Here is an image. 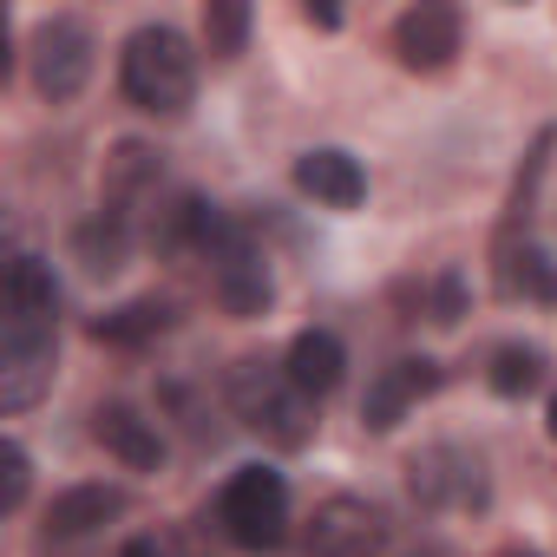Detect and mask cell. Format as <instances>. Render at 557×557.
I'll return each mask as SVG.
<instances>
[{"label": "cell", "mask_w": 557, "mask_h": 557, "mask_svg": "<svg viewBox=\"0 0 557 557\" xmlns=\"http://www.w3.org/2000/svg\"><path fill=\"white\" fill-rule=\"evenodd\" d=\"M119 86H125V99L138 112L177 119L190 106V92H197V53H190V40L177 27H164V21L138 27L125 40V53H119Z\"/></svg>", "instance_id": "1"}, {"label": "cell", "mask_w": 557, "mask_h": 557, "mask_svg": "<svg viewBox=\"0 0 557 557\" xmlns=\"http://www.w3.org/2000/svg\"><path fill=\"white\" fill-rule=\"evenodd\" d=\"M230 407H236V420L249 433H262L283 453H302L315 440V400L269 361H236L230 368Z\"/></svg>", "instance_id": "2"}, {"label": "cell", "mask_w": 557, "mask_h": 557, "mask_svg": "<svg viewBox=\"0 0 557 557\" xmlns=\"http://www.w3.org/2000/svg\"><path fill=\"white\" fill-rule=\"evenodd\" d=\"M216 524L243 550H275L289 537V485H283V472H269V466L230 472L223 492H216Z\"/></svg>", "instance_id": "3"}, {"label": "cell", "mask_w": 557, "mask_h": 557, "mask_svg": "<svg viewBox=\"0 0 557 557\" xmlns=\"http://www.w3.org/2000/svg\"><path fill=\"white\" fill-rule=\"evenodd\" d=\"M407 492L426 511H472V505H485V466H479V453L440 440L407 459Z\"/></svg>", "instance_id": "4"}, {"label": "cell", "mask_w": 557, "mask_h": 557, "mask_svg": "<svg viewBox=\"0 0 557 557\" xmlns=\"http://www.w3.org/2000/svg\"><path fill=\"white\" fill-rule=\"evenodd\" d=\"M210 275H216V302L230 309V315H262L269 309V262H262V249H256V236L236 223V216H223V230H216V243H210Z\"/></svg>", "instance_id": "5"}, {"label": "cell", "mask_w": 557, "mask_h": 557, "mask_svg": "<svg viewBox=\"0 0 557 557\" xmlns=\"http://www.w3.org/2000/svg\"><path fill=\"white\" fill-rule=\"evenodd\" d=\"M86 79H92V27L73 21V14L40 21L34 27V86H40V99L66 106V99L86 92Z\"/></svg>", "instance_id": "6"}, {"label": "cell", "mask_w": 557, "mask_h": 557, "mask_svg": "<svg viewBox=\"0 0 557 557\" xmlns=\"http://www.w3.org/2000/svg\"><path fill=\"white\" fill-rule=\"evenodd\" d=\"M53 387V322H8L0 315V407L27 413Z\"/></svg>", "instance_id": "7"}, {"label": "cell", "mask_w": 557, "mask_h": 557, "mask_svg": "<svg viewBox=\"0 0 557 557\" xmlns=\"http://www.w3.org/2000/svg\"><path fill=\"white\" fill-rule=\"evenodd\" d=\"M309 557H381L387 550V511L368 505V498H322L315 518H309Z\"/></svg>", "instance_id": "8"}, {"label": "cell", "mask_w": 557, "mask_h": 557, "mask_svg": "<svg viewBox=\"0 0 557 557\" xmlns=\"http://www.w3.org/2000/svg\"><path fill=\"white\" fill-rule=\"evenodd\" d=\"M433 387H440V361H426V355L387 361V368L368 381V394H361V426H368V433H394Z\"/></svg>", "instance_id": "9"}, {"label": "cell", "mask_w": 557, "mask_h": 557, "mask_svg": "<svg viewBox=\"0 0 557 557\" xmlns=\"http://www.w3.org/2000/svg\"><path fill=\"white\" fill-rule=\"evenodd\" d=\"M394 53L407 73H446L453 53H459V8L446 0H420L394 21Z\"/></svg>", "instance_id": "10"}, {"label": "cell", "mask_w": 557, "mask_h": 557, "mask_svg": "<svg viewBox=\"0 0 557 557\" xmlns=\"http://www.w3.org/2000/svg\"><path fill=\"white\" fill-rule=\"evenodd\" d=\"M92 440H99L119 466H132V472H158V466H164L158 420H145V413L125 407V400H106V407L92 413Z\"/></svg>", "instance_id": "11"}, {"label": "cell", "mask_w": 557, "mask_h": 557, "mask_svg": "<svg viewBox=\"0 0 557 557\" xmlns=\"http://www.w3.org/2000/svg\"><path fill=\"white\" fill-rule=\"evenodd\" d=\"M296 190L315 197V203H329V210H355V203L368 197V171H361L348 151L322 145V151H302V158H296Z\"/></svg>", "instance_id": "12"}, {"label": "cell", "mask_w": 557, "mask_h": 557, "mask_svg": "<svg viewBox=\"0 0 557 557\" xmlns=\"http://www.w3.org/2000/svg\"><path fill=\"white\" fill-rule=\"evenodd\" d=\"M283 374H289L309 400L335 394L342 374H348V348H342V335H335V329H302V335L289 342V355H283Z\"/></svg>", "instance_id": "13"}, {"label": "cell", "mask_w": 557, "mask_h": 557, "mask_svg": "<svg viewBox=\"0 0 557 557\" xmlns=\"http://www.w3.org/2000/svg\"><path fill=\"white\" fill-rule=\"evenodd\" d=\"M53 309H60L53 269L40 256H14L8 275H0V315L8 322H53Z\"/></svg>", "instance_id": "14"}, {"label": "cell", "mask_w": 557, "mask_h": 557, "mask_svg": "<svg viewBox=\"0 0 557 557\" xmlns=\"http://www.w3.org/2000/svg\"><path fill=\"white\" fill-rule=\"evenodd\" d=\"M119 511H125V492L119 485H66L47 505V537H86V531L112 524Z\"/></svg>", "instance_id": "15"}, {"label": "cell", "mask_w": 557, "mask_h": 557, "mask_svg": "<svg viewBox=\"0 0 557 557\" xmlns=\"http://www.w3.org/2000/svg\"><path fill=\"white\" fill-rule=\"evenodd\" d=\"M498 289L557 309V256L537 249V243H524V249L518 243H498Z\"/></svg>", "instance_id": "16"}, {"label": "cell", "mask_w": 557, "mask_h": 557, "mask_svg": "<svg viewBox=\"0 0 557 557\" xmlns=\"http://www.w3.org/2000/svg\"><path fill=\"white\" fill-rule=\"evenodd\" d=\"M151 190H158V158L145 145H119L112 164H106V210L132 223V210L151 203Z\"/></svg>", "instance_id": "17"}, {"label": "cell", "mask_w": 557, "mask_h": 557, "mask_svg": "<svg viewBox=\"0 0 557 557\" xmlns=\"http://www.w3.org/2000/svg\"><path fill=\"white\" fill-rule=\"evenodd\" d=\"M164 329H171V309H164V302H151V296H138V302H125V309L99 315V322H92V342H112V348H145V342H158Z\"/></svg>", "instance_id": "18"}, {"label": "cell", "mask_w": 557, "mask_h": 557, "mask_svg": "<svg viewBox=\"0 0 557 557\" xmlns=\"http://www.w3.org/2000/svg\"><path fill=\"white\" fill-rule=\"evenodd\" d=\"M73 249H79V262H86L92 275H112V269L125 262V249H132V223H125V216H112V210H99L92 223H79Z\"/></svg>", "instance_id": "19"}, {"label": "cell", "mask_w": 557, "mask_h": 557, "mask_svg": "<svg viewBox=\"0 0 557 557\" xmlns=\"http://www.w3.org/2000/svg\"><path fill=\"white\" fill-rule=\"evenodd\" d=\"M485 381H492V394L518 400V394H531V387L544 381V355H537V348H524V342H505V348H492Z\"/></svg>", "instance_id": "20"}, {"label": "cell", "mask_w": 557, "mask_h": 557, "mask_svg": "<svg viewBox=\"0 0 557 557\" xmlns=\"http://www.w3.org/2000/svg\"><path fill=\"white\" fill-rule=\"evenodd\" d=\"M243 40H249V8H243V0H210V8H203V47L210 53H243Z\"/></svg>", "instance_id": "21"}, {"label": "cell", "mask_w": 557, "mask_h": 557, "mask_svg": "<svg viewBox=\"0 0 557 557\" xmlns=\"http://www.w3.org/2000/svg\"><path fill=\"white\" fill-rule=\"evenodd\" d=\"M0 511H21V498H27V479H34V466H27V446L21 440H8L0 446Z\"/></svg>", "instance_id": "22"}, {"label": "cell", "mask_w": 557, "mask_h": 557, "mask_svg": "<svg viewBox=\"0 0 557 557\" xmlns=\"http://www.w3.org/2000/svg\"><path fill=\"white\" fill-rule=\"evenodd\" d=\"M459 315H466V283H459V275H440V283H433V322L453 329Z\"/></svg>", "instance_id": "23"}, {"label": "cell", "mask_w": 557, "mask_h": 557, "mask_svg": "<svg viewBox=\"0 0 557 557\" xmlns=\"http://www.w3.org/2000/svg\"><path fill=\"white\" fill-rule=\"evenodd\" d=\"M309 27H322V34H335V27H342V8H329V0H322V8H315V0H309Z\"/></svg>", "instance_id": "24"}, {"label": "cell", "mask_w": 557, "mask_h": 557, "mask_svg": "<svg viewBox=\"0 0 557 557\" xmlns=\"http://www.w3.org/2000/svg\"><path fill=\"white\" fill-rule=\"evenodd\" d=\"M119 557H164V550H158V544H151V537H132V544H125V550H119Z\"/></svg>", "instance_id": "25"}, {"label": "cell", "mask_w": 557, "mask_h": 557, "mask_svg": "<svg viewBox=\"0 0 557 557\" xmlns=\"http://www.w3.org/2000/svg\"><path fill=\"white\" fill-rule=\"evenodd\" d=\"M544 426H550V440H557V394H550V407H544Z\"/></svg>", "instance_id": "26"}, {"label": "cell", "mask_w": 557, "mask_h": 557, "mask_svg": "<svg viewBox=\"0 0 557 557\" xmlns=\"http://www.w3.org/2000/svg\"><path fill=\"white\" fill-rule=\"evenodd\" d=\"M505 557H531V550H505Z\"/></svg>", "instance_id": "27"}]
</instances>
